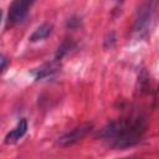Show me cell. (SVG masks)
I'll return each mask as SVG.
<instances>
[{
	"instance_id": "obj_7",
	"label": "cell",
	"mask_w": 159,
	"mask_h": 159,
	"mask_svg": "<svg viewBox=\"0 0 159 159\" xmlns=\"http://www.w3.org/2000/svg\"><path fill=\"white\" fill-rule=\"evenodd\" d=\"M52 31V25L51 24H42L41 26H39L32 34L31 36L29 37V40L31 42H36V41H41V40H45Z\"/></svg>"
},
{
	"instance_id": "obj_5",
	"label": "cell",
	"mask_w": 159,
	"mask_h": 159,
	"mask_svg": "<svg viewBox=\"0 0 159 159\" xmlns=\"http://www.w3.org/2000/svg\"><path fill=\"white\" fill-rule=\"evenodd\" d=\"M27 127H29L27 120H26L25 118H21V119L17 122V124L5 135L4 143H5V144H14V143L19 142V140L26 134Z\"/></svg>"
},
{
	"instance_id": "obj_9",
	"label": "cell",
	"mask_w": 159,
	"mask_h": 159,
	"mask_svg": "<svg viewBox=\"0 0 159 159\" xmlns=\"http://www.w3.org/2000/svg\"><path fill=\"white\" fill-rule=\"evenodd\" d=\"M114 1H117V2H122L123 0H114Z\"/></svg>"
},
{
	"instance_id": "obj_2",
	"label": "cell",
	"mask_w": 159,
	"mask_h": 159,
	"mask_svg": "<svg viewBox=\"0 0 159 159\" xmlns=\"http://www.w3.org/2000/svg\"><path fill=\"white\" fill-rule=\"evenodd\" d=\"M157 2L158 0H144L140 4L139 9L137 10L133 31L139 36L148 31V27L150 26V22L153 20V16L157 9Z\"/></svg>"
},
{
	"instance_id": "obj_3",
	"label": "cell",
	"mask_w": 159,
	"mask_h": 159,
	"mask_svg": "<svg viewBox=\"0 0 159 159\" xmlns=\"http://www.w3.org/2000/svg\"><path fill=\"white\" fill-rule=\"evenodd\" d=\"M36 0H12V2L9 6L7 10V17H6V26L11 27L20 22H22L31 6L35 4Z\"/></svg>"
},
{
	"instance_id": "obj_4",
	"label": "cell",
	"mask_w": 159,
	"mask_h": 159,
	"mask_svg": "<svg viewBox=\"0 0 159 159\" xmlns=\"http://www.w3.org/2000/svg\"><path fill=\"white\" fill-rule=\"evenodd\" d=\"M92 127H93V125L89 124V123H86V124H83V125H80V127L72 129L71 132H67V133L63 134L62 137H60L58 140H57V143H58L60 145H62V147L72 145V144L80 142V140L91 130Z\"/></svg>"
},
{
	"instance_id": "obj_1",
	"label": "cell",
	"mask_w": 159,
	"mask_h": 159,
	"mask_svg": "<svg viewBox=\"0 0 159 159\" xmlns=\"http://www.w3.org/2000/svg\"><path fill=\"white\" fill-rule=\"evenodd\" d=\"M147 130L144 117L135 114L114 119L98 132V138L108 147L125 149L138 144Z\"/></svg>"
},
{
	"instance_id": "obj_6",
	"label": "cell",
	"mask_w": 159,
	"mask_h": 159,
	"mask_svg": "<svg viewBox=\"0 0 159 159\" xmlns=\"http://www.w3.org/2000/svg\"><path fill=\"white\" fill-rule=\"evenodd\" d=\"M58 67H60V65H58V58H56L55 61H52V62H50V63H45V65L40 66L39 68L34 70L31 73H32V75L35 76V78L39 81V80H42V78L48 77V76H51L52 73H55V72L58 70Z\"/></svg>"
},
{
	"instance_id": "obj_8",
	"label": "cell",
	"mask_w": 159,
	"mask_h": 159,
	"mask_svg": "<svg viewBox=\"0 0 159 159\" xmlns=\"http://www.w3.org/2000/svg\"><path fill=\"white\" fill-rule=\"evenodd\" d=\"M6 63H7V60H6V57H5L4 55H1V70H2V71L5 70V67H6Z\"/></svg>"
}]
</instances>
